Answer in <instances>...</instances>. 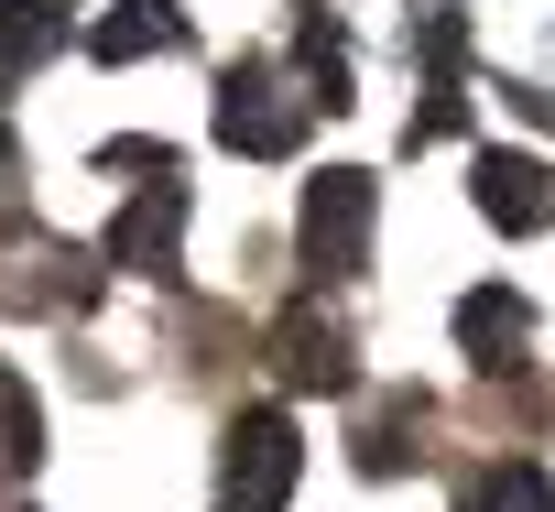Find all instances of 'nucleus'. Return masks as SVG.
I'll list each match as a JSON object with an SVG mask.
<instances>
[{
	"mask_svg": "<svg viewBox=\"0 0 555 512\" xmlns=\"http://www.w3.org/2000/svg\"><path fill=\"white\" fill-rule=\"evenodd\" d=\"M371 218H382V185H371L360 164H338V175L306 185L295 240H306V273H317V284H349V273L371 263Z\"/></svg>",
	"mask_w": 555,
	"mask_h": 512,
	"instance_id": "obj_1",
	"label": "nucleus"
},
{
	"mask_svg": "<svg viewBox=\"0 0 555 512\" xmlns=\"http://www.w3.org/2000/svg\"><path fill=\"white\" fill-rule=\"evenodd\" d=\"M479 218L490 229H512V240H533V229H555V175L533 164V153H479Z\"/></svg>",
	"mask_w": 555,
	"mask_h": 512,
	"instance_id": "obj_4",
	"label": "nucleus"
},
{
	"mask_svg": "<svg viewBox=\"0 0 555 512\" xmlns=\"http://www.w3.org/2000/svg\"><path fill=\"white\" fill-rule=\"evenodd\" d=\"M457 349H468L479 371H522V349H533V317H522V295H501V284L457 295Z\"/></svg>",
	"mask_w": 555,
	"mask_h": 512,
	"instance_id": "obj_6",
	"label": "nucleus"
},
{
	"mask_svg": "<svg viewBox=\"0 0 555 512\" xmlns=\"http://www.w3.org/2000/svg\"><path fill=\"white\" fill-rule=\"evenodd\" d=\"M55 34H66V23L44 12V0H0V77H23V66L55 44Z\"/></svg>",
	"mask_w": 555,
	"mask_h": 512,
	"instance_id": "obj_9",
	"label": "nucleus"
},
{
	"mask_svg": "<svg viewBox=\"0 0 555 512\" xmlns=\"http://www.w3.org/2000/svg\"><path fill=\"white\" fill-rule=\"evenodd\" d=\"M142 44H185V12H175V0H131V23L99 34V55H142Z\"/></svg>",
	"mask_w": 555,
	"mask_h": 512,
	"instance_id": "obj_11",
	"label": "nucleus"
},
{
	"mask_svg": "<svg viewBox=\"0 0 555 512\" xmlns=\"http://www.w3.org/2000/svg\"><path fill=\"white\" fill-rule=\"evenodd\" d=\"M12 207H23V164H12V131H0V229H12Z\"/></svg>",
	"mask_w": 555,
	"mask_h": 512,
	"instance_id": "obj_12",
	"label": "nucleus"
},
{
	"mask_svg": "<svg viewBox=\"0 0 555 512\" xmlns=\"http://www.w3.org/2000/svg\"><path fill=\"white\" fill-rule=\"evenodd\" d=\"M272 360H284V382H295V393H349V382H360V371H349V328H338V317H317V306H306V317H284Z\"/></svg>",
	"mask_w": 555,
	"mask_h": 512,
	"instance_id": "obj_5",
	"label": "nucleus"
},
{
	"mask_svg": "<svg viewBox=\"0 0 555 512\" xmlns=\"http://www.w3.org/2000/svg\"><path fill=\"white\" fill-rule=\"evenodd\" d=\"M306 110L317 99H295L284 66H229L218 77V142L229 153H295L306 142Z\"/></svg>",
	"mask_w": 555,
	"mask_h": 512,
	"instance_id": "obj_3",
	"label": "nucleus"
},
{
	"mask_svg": "<svg viewBox=\"0 0 555 512\" xmlns=\"http://www.w3.org/2000/svg\"><path fill=\"white\" fill-rule=\"evenodd\" d=\"M295 469H306L295 414H284V404H250V414L229 425V479H218V512H284V501H295Z\"/></svg>",
	"mask_w": 555,
	"mask_h": 512,
	"instance_id": "obj_2",
	"label": "nucleus"
},
{
	"mask_svg": "<svg viewBox=\"0 0 555 512\" xmlns=\"http://www.w3.org/2000/svg\"><path fill=\"white\" fill-rule=\"evenodd\" d=\"M175 229H185V185H175V164H164V185L131 196V218L109 229V251H120V263H142V273H175Z\"/></svg>",
	"mask_w": 555,
	"mask_h": 512,
	"instance_id": "obj_7",
	"label": "nucleus"
},
{
	"mask_svg": "<svg viewBox=\"0 0 555 512\" xmlns=\"http://www.w3.org/2000/svg\"><path fill=\"white\" fill-rule=\"evenodd\" d=\"M457 512H555V479L533 469V458H501V469H479L468 479V501Z\"/></svg>",
	"mask_w": 555,
	"mask_h": 512,
	"instance_id": "obj_8",
	"label": "nucleus"
},
{
	"mask_svg": "<svg viewBox=\"0 0 555 512\" xmlns=\"http://www.w3.org/2000/svg\"><path fill=\"white\" fill-rule=\"evenodd\" d=\"M44 458V414H34V393L0 371V469H34Z\"/></svg>",
	"mask_w": 555,
	"mask_h": 512,
	"instance_id": "obj_10",
	"label": "nucleus"
}]
</instances>
